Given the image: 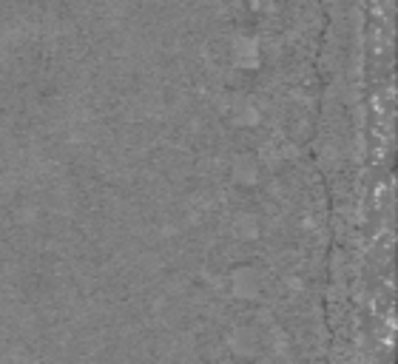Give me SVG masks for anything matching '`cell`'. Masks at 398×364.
I'll return each mask as SVG.
<instances>
[{"label":"cell","mask_w":398,"mask_h":364,"mask_svg":"<svg viewBox=\"0 0 398 364\" xmlns=\"http://www.w3.org/2000/svg\"><path fill=\"white\" fill-rule=\"evenodd\" d=\"M234 55L239 57V63H242V66H254V63H256V55H259V49H256V43H254V40H248V38H239V40L234 43Z\"/></svg>","instance_id":"obj_1"}]
</instances>
